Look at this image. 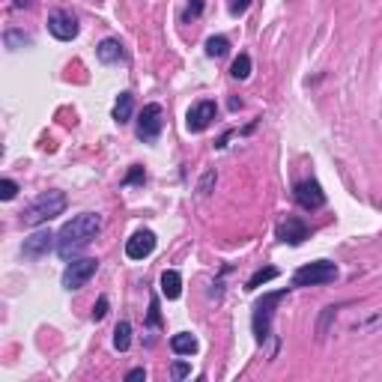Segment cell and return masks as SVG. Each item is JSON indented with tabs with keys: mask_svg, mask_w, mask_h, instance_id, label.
I'll return each mask as SVG.
<instances>
[{
	"mask_svg": "<svg viewBox=\"0 0 382 382\" xmlns=\"http://www.w3.org/2000/svg\"><path fill=\"white\" fill-rule=\"evenodd\" d=\"M102 230V215L96 212H81L72 221H66L57 233V254L63 260H75V254H81Z\"/></svg>",
	"mask_w": 382,
	"mask_h": 382,
	"instance_id": "cell-1",
	"label": "cell"
},
{
	"mask_svg": "<svg viewBox=\"0 0 382 382\" xmlns=\"http://www.w3.org/2000/svg\"><path fill=\"white\" fill-rule=\"evenodd\" d=\"M66 203H69V201H66L63 191H42L36 201L21 212V224H24V227H39V224H45V221H51V218L63 215Z\"/></svg>",
	"mask_w": 382,
	"mask_h": 382,
	"instance_id": "cell-2",
	"label": "cell"
},
{
	"mask_svg": "<svg viewBox=\"0 0 382 382\" xmlns=\"http://www.w3.org/2000/svg\"><path fill=\"white\" fill-rule=\"evenodd\" d=\"M287 290H278V293H266L263 299L254 305V317H251V329H254V337H257V344H266L269 337H272V317H275V305L281 299H287Z\"/></svg>",
	"mask_w": 382,
	"mask_h": 382,
	"instance_id": "cell-3",
	"label": "cell"
},
{
	"mask_svg": "<svg viewBox=\"0 0 382 382\" xmlns=\"http://www.w3.org/2000/svg\"><path fill=\"white\" fill-rule=\"evenodd\" d=\"M335 278H337V266L329 260H317V263H305L302 269H296L293 287H322V284H332Z\"/></svg>",
	"mask_w": 382,
	"mask_h": 382,
	"instance_id": "cell-4",
	"label": "cell"
},
{
	"mask_svg": "<svg viewBox=\"0 0 382 382\" xmlns=\"http://www.w3.org/2000/svg\"><path fill=\"white\" fill-rule=\"evenodd\" d=\"M162 129H164V108L159 102L144 105V111L137 114V137L144 144H152V140H159Z\"/></svg>",
	"mask_w": 382,
	"mask_h": 382,
	"instance_id": "cell-5",
	"label": "cell"
},
{
	"mask_svg": "<svg viewBox=\"0 0 382 382\" xmlns=\"http://www.w3.org/2000/svg\"><path fill=\"white\" fill-rule=\"evenodd\" d=\"M96 269H99V260L93 257H81V260H69V266L63 269V287L66 290H81L87 281L96 275Z\"/></svg>",
	"mask_w": 382,
	"mask_h": 382,
	"instance_id": "cell-6",
	"label": "cell"
},
{
	"mask_svg": "<svg viewBox=\"0 0 382 382\" xmlns=\"http://www.w3.org/2000/svg\"><path fill=\"white\" fill-rule=\"evenodd\" d=\"M293 197H296V203H299L302 209H308V212L325 206V191L320 189L317 179H302V182H296V186H293Z\"/></svg>",
	"mask_w": 382,
	"mask_h": 382,
	"instance_id": "cell-7",
	"label": "cell"
},
{
	"mask_svg": "<svg viewBox=\"0 0 382 382\" xmlns=\"http://www.w3.org/2000/svg\"><path fill=\"white\" fill-rule=\"evenodd\" d=\"M215 114H218V105L212 102V99H203V102H197V105H191L189 108V114H186V129L189 132H206L209 125H212V120H215Z\"/></svg>",
	"mask_w": 382,
	"mask_h": 382,
	"instance_id": "cell-8",
	"label": "cell"
},
{
	"mask_svg": "<svg viewBox=\"0 0 382 382\" xmlns=\"http://www.w3.org/2000/svg\"><path fill=\"white\" fill-rule=\"evenodd\" d=\"M48 30L54 39H60V42H69V39H75L78 36V21L72 12H66V9H54L51 16H48Z\"/></svg>",
	"mask_w": 382,
	"mask_h": 382,
	"instance_id": "cell-9",
	"label": "cell"
},
{
	"mask_svg": "<svg viewBox=\"0 0 382 382\" xmlns=\"http://www.w3.org/2000/svg\"><path fill=\"white\" fill-rule=\"evenodd\" d=\"M51 245H57V236H54L51 230H36L30 239H24L21 254H24V260H39L51 251Z\"/></svg>",
	"mask_w": 382,
	"mask_h": 382,
	"instance_id": "cell-10",
	"label": "cell"
},
{
	"mask_svg": "<svg viewBox=\"0 0 382 382\" xmlns=\"http://www.w3.org/2000/svg\"><path fill=\"white\" fill-rule=\"evenodd\" d=\"M155 251V233L152 230H137L129 242H125V257L129 260H144Z\"/></svg>",
	"mask_w": 382,
	"mask_h": 382,
	"instance_id": "cell-11",
	"label": "cell"
},
{
	"mask_svg": "<svg viewBox=\"0 0 382 382\" xmlns=\"http://www.w3.org/2000/svg\"><path fill=\"white\" fill-rule=\"evenodd\" d=\"M308 224L302 221V218H284V221H281L278 224V239H281V242H287V245H302L305 242V239H308Z\"/></svg>",
	"mask_w": 382,
	"mask_h": 382,
	"instance_id": "cell-12",
	"label": "cell"
},
{
	"mask_svg": "<svg viewBox=\"0 0 382 382\" xmlns=\"http://www.w3.org/2000/svg\"><path fill=\"white\" fill-rule=\"evenodd\" d=\"M96 57L102 60L105 66H114V63H125V48H123V42L114 39V36H108L99 42V48H96Z\"/></svg>",
	"mask_w": 382,
	"mask_h": 382,
	"instance_id": "cell-13",
	"label": "cell"
},
{
	"mask_svg": "<svg viewBox=\"0 0 382 382\" xmlns=\"http://www.w3.org/2000/svg\"><path fill=\"white\" fill-rule=\"evenodd\" d=\"M159 284H162V296H164V299L176 302L179 296H182V275L176 272V269H164Z\"/></svg>",
	"mask_w": 382,
	"mask_h": 382,
	"instance_id": "cell-14",
	"label": "cell"
},
{
	"mask_svg": "<svg viewBox=\"0 0 382 382\" xmlns=\"http://www.w3.org/2000/svg\"><path fill=\"white\" fill-rule=\"evenodd\" d=\"M132 114H135V96L129 90H123L117 96V105H114V120L120 125H125V123H132Z\"/></svg>",
	"mask_w": 382,
	"mask_h": 382,
	"instance_id": "cell-15",
	"label": "cell"
},
{
	"mask_svg": "<svg viewBox=\"0 0 382 382\" xmlns=\"http://www.w3.org/2000/svg\"><path fill=\"white\" fill-rule=\"evenodd\" d=\"M171 349L176 352V356H194L197 352V337L189 335V332H179L171 337Z\"/></svg>",
	"mask_w": 382,
	"mask_h": 382,
	"instance_id": "cell-16",
	"label": "cell"
},
{
	"mask_svg": "<svg viewBox=\"0 0 382 382\" xmlns=\"http://www.w3.org/2000/svg\"><path fill=\"white\" fill-rule=\"evenodd\" d=\"M129 347H132V325L125 322V320H120V322H117V329H114V349L125 352Z\"/></svg>",
	"mask_w": 382,
	"mask_h": 382,
	"instance_id": "cell-17",
	"label": "cell"
},
{
	"mask_svg": "<svg viewBox=\"0 0 382 382\" xmlns=\"http://www.w3.org/2000/svg\"><path fill=\"white\" fill-rule=\"evenodd\" d=\"M272 278H278V269L275 266H263V269H257L251 278H248V284H245V290H257L260 284H269Z\"/></svg>",
	"mask_w": 382,
	"mask_h": 382,
	"instance_id": "cell-18",
	"label": "cell"
},
{
	"mask_svg": "<svg viewBox=\"0 0 382 382\" xmlns=\"http://www.w3.org/2000/svg\"><path fill=\"white\" fill-rule=\"evenodd\" d=\"M227 51H230L227 36H209L206 39V54H209V57H224Z\"/></svg>",
	"mask_w": 382,
	"mask_h": 382,
	"instance_id": "cell-19",
	"label": "cell"
},
{
	"mask_svg": "<svg viewBox=\"0 0 382 382\" xmlns=\"http://www.w3.org/2000/svg\"><path fill=\"white\" fill-rule=\"evenodd\" d=\"M230 75H233L236 81H245V78L251 75V57H248V54H239V57L233 60V69H230Z\"/></svg>",
	"mask_w": 382,
	"mask_h": 382,
	"instance_id": "cell-20",
	"label": "cell"
},
{
	"mask_svg": "<svg viewBox=\"0 0 382 382\" xmlns=\"http://www.w3.org/2000/svg\"><path fill=\"white\" fill-rule=\"evenodd\" d=\"M147 325H152V329H162V310H159V299H150V314H147Z\"/></svg>",
	"mask_w": 382,
	"mask_h": 382,
	"instance_id": "cell-21",
	"label": "cell"
},
{
	"mask_svg": "<svg viewBox=\"0 0 382 382\" xmlns=\"http://www.w3.org/2000/svg\"><path fill=\"white\" fill-rule=\"evenodd\" d=\"M16 194H18V182H12V179L0 182V197H4V201H12Z\"/></svg>",
	"mask_w": 382,
	"mask_h": 382,
	"instance_id": "cell-22",
	"label": "cell"
},
{
	"mask_svg": "<svg viewBox=\"0 0 382 382\" xmlns=\"http://www.w3.org/2000/svg\"><path fill=\"white\" fill-rule=\"evenodd\" d=\"M248 6H251V0H230V4H227V9H230V16H233V18L245 16Z\"/></svg>",
	"mask_w": 382,
	"mask_h": 382,
	"instance_id": "cell-23",
	"label": "cell"
},
{
	"mask_svg": "<svg viewBox=\"0 0 382 382\" xmlns=\"http://www.w3.org/2000/svg\"><path fill=\"white\" fill-rule=\"evenodd\" d=\"M144 179H147V174H144V167H137V164H135V167H132V171H129V176H125V179H123V186H135V182H144Z\"/></svg>",
	"mask_w": 382,
	"mask_h": 382,
	"instance_id": "cell-24",
	"label": "cell"
},
{
	"mask_svg": "<svg viewBox=\"0 0 382 382\" xmlns=\"http://www.w3.org/2000/svg\"><path fill=\"white\" fill-rule=\"evenodd\" d=\"M105 314H108V296H102V299L96 302V308H93V320L99 322V320H105Z\"/></svg>",
	"mask_w": 382,
	"mask_h": 382,
	"instance_id": "cell-25",
	"label": "cell"
},
{
	"mask_svg": "<svg viewBox=\"0 0 382 382\" xmlns=\"http://www.w3.org/2000/svg\"><path fill=\"white\" fill-rule=\"evenodd\" d=\"M203 12V0H189V6H186V18H197Z\"/></svg>",
	"mask_w": 382,
	"mask_h": 382,
	"instance_id": "cell-26",
	"label": "cell"
},
{
	"mask_svg": "<svg viewBox=\"0 0 382 382\" xmlns=\"http://www.w3.org/2000/svg\"><path fill=\"white\" fill-rule=\"evenodd\" d=\"M189 373H191V367H189L186 361H176V364H174V379H186Z\"/></svg>",
	"mask_w": 382,
	"mask_h": 382,
	"instance_id": "cell-27",
	"label": "cell"
},
{
	"mask_svg": "<svg viewBox=\"0 0 382 382\" xmlns=\"http://www.w3.org/2000/svg\"><path fill=\"white\" fill-rule=\"evenodd\" d=\"M125 379H129V382H137V379H147V371H144V367H135V371H129V373H125Z\"/></svg>",
	"mask_w": 382,
	"mask_h": 382,
	"instance_id": "cell-28",
	"label": "cell"
},
{
	"mask_svg": "<svg viewBox=\"0 0 382 382\" xmlns=\"http://www.w3.org/2000/svg\"><path fill=\"white\" fill-rule=\"evenodd\" d=\"M16 42H30V36H18V33H6V45L16 48Z\"/></svg>",
	"mask_w": 382,
	"mask_h": 382,
	"instance_id": "cell-29",
	"label": "cell"
},
{
	"mask_svg": "<svg viewBox=\"0 0 382 382\" xmlns=\"http://www.w3.org/2000/svg\"><path fill=\"white\" fill-rule=\"evenodd\" d=\"M212 179H215V174L209 171V174L203 176V182H201V194H209V186H212Z\"/></svg>",
	"mask_w": 382,
	"mask_h": 382,
	"instance_id": "cell-30",
	"label": "cell"
},
{
	"mask_svg": "<svg viewBox=\"0 0 382 382\" xmlns=\"http://www.w3.org/2000/svg\"><path fill=\"white\" fill-rule=\"evenodd\" d=\"M96 4H102V0H96Z\"/></svg>",
	"mask_w": 382,
	"mask_h": 382,
	"instance_id": "cell-31",
	"label": "cell"
}]
</instances>
